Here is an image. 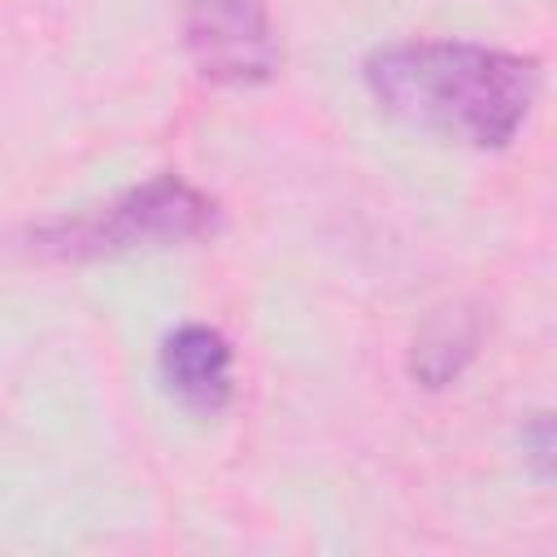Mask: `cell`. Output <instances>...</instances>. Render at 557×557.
<instances>
[{"label": "cell", "mask_w": 557, "mask_h": 557, "mask_svg": "<svg viewBox=\"0 0 557 557\" xmlns=\"http://www.w3.org/2000/svg\"><path fill=\"white\" fill-rule=\"evenodd\" d=\"M361 83L387 117L487 152L527 126L544 70L527 52L474 39H400L366 57Z\"/></svg>", "instance_id": "cell-1"}, {"label": "cell", "mask_w": 557, "mask_h": 557, "mask_svg": "<svg viewBox=\"0 0 557 557\" xmlns=\"http://www.w3.org/2000/svg\"><path fill=\"white\" fill-rule=\"evenodd\" d=\"M222 222V209L209 191L178 174H152L104 205L83 213H61L26 231L35 257L48 261H100L148 248H178L209 239Z\"/></svg>", "instance_id": "cell-2"}, {"label": "cell", "mask_w": 557, "mask_h": 557, "mask_svg": "<svg viewBox=\"0 0 557 557\" xmlns=\"http://www.w3.org/2000/svg\"><path fill=\"white\" fill-rule=\"evenodd\" d=\"M187 52L218 87H261L283 65L265 0H187Z\"/></svg>", "instance_id": "cell-3"}, {"label": "cell", "mask_w": 557, "mask_h": 557, "mask_svg": "<svg viewBox=\"0 0 557 557\" xmlns=\"http://www.w3.org/2000/svg\"><path fill=\"white\" fill-rule=\"evenodd\" d=\"M157 370L165 392L191 413H222L235 396V348L209 322H183L161 339Z\"/></svg>", "instance_id": "cell-4"}, {"label": "cell", "mask_w": 557, "mask_h": 557, "mask_svg": "<svg viewBox=\"0 0 557 557\" xmlns=\"http://www.w3.org/2000/svg\"><path fill=\"white\" fill-rule=\"evenodd\" d=\"M474 344H479V318L474 313H453V309L435 313L413 339L409 374L422 387H444L466 370V361L474 357Z\"/></svg>", "instance_id": "cell-5"}, {"label": "cell", "mask_w": 557, "mask_h": 557, "mask_svg": "<svg viewBox=\"0 0 557 557\" xmlns=\"http://www.w3.org/2000/svg\"><path fill=\"white\" fill-rule=\"evenodd\" d=\"M518 444H522V461L531 466V474L540 483H548L557 474V431H553V413L535 409L522 418L518 426Z\"/></svg>", "instance_id": "cell-6"}]
</instances>
